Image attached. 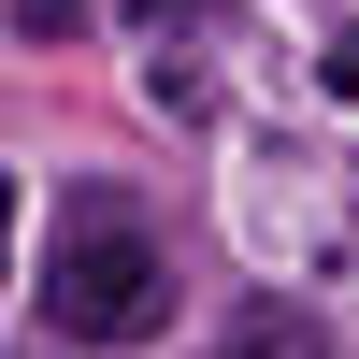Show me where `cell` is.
<instances>
[{"label":"cell","mask_w":359,"mask_h":359,"mask_svg":"<svg viewBox=\"0 0 359 359\" xmlns=\"http://www.w3.org/2000/svg\"><path fill=\"white\" fill-rule=\"evenodd\" d=\"M43 302H57V331L72 345H144L172 316V259L144 245V216L115 187H72L57 201V273H43Z\"/></svg>","instance_id":"cell-1"},{"label":"cell","mask_w":359,"mask_h":359,"mask_svg":"<svg viewBox=\"0 0 359 359\" xmlns=\"http://www.w3.org/2000/svg\"><path fill=\"white\" fill-rule=\"evenodd\" d=\"M230 359H331V331H316L302 302H259L245 331H230Z\"/></svg>","instance_id":"cell-2"},{"label":"cell","mask_w":359,"mask_h":359,"mask_svg":"<svg viewBox=\"0 0 359 359\" xmlns=\"http://www.w3.org/2000/svg\"><path fill=\"white\" fill-rule=\"evenodd\" d=\"M15 29H29V43H72V29H86V0H15Z\"/></svg>","instance_id":"cell-3"},{"label":"cell","mask_w":359,"mask_h":359,"mask_svg":"<svg viewBox=\"0 0 359 359\" xmlns=\"http://www.w3.org/2000/svg\"><path fill=\"white\" fill-rule=\"evenodd\" d=\"M316 72H331V86H345V101H359V29H345V43H331V57H316Z\"/></svg>","instance_id":"cell-4"},{"label":"cell","mask_w":359,"mask_h":359,"mask_svg":"<svg viewBox=\"0 0 359 359\" xmlns=\"http://www.w3.org/2000/svg\"><path fill=\"white\" fill-rule=\"evenodd\" d=\"M0 230H15V172H0Z\"/></svg>","instance_id":"cell-5"},{"label":"cell","mask_w":359,"mask_h":359,"mask_svg":"<svg viewBox=\"0 0 359 359\" xmlns=\"http://www.w3.org/2000/svg\"><path fill=\"white\" fill-rule=\"evenodd\" d=\"M144 15H158V0H144Z\"/></svg>","instance_id":"cell-6"}]
</instances>
